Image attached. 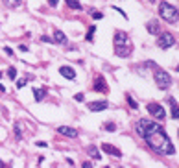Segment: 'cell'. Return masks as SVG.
I'll list each match as a JSON object with an SVG mask.
<instances>
[{"instance_id": "9", "label": "cell", "mask_w": 179, "mask_h": 168, "mask_svg": "<svg viewBox=\"0 0 179 168\" xmlns=\"http://www.w3.org/2000/svg\"><path fill=\"white\" fill-rule=\"evenodd\" d=\"M102 152L109 153V155H114V157H122V152H120L118 148H114L113 144H107V142H103V144H102Z\"/></svg>"}, {"instance_id": "31", "label": "cell", "mask_w": 179, "mask_h": 168, "mask_svg": "<svg viewBox=\"0 0 179 168\" xmlns=\"http://www.w3.org/2000/svg\"><path fill=\"white\" fill-rule=\"evenodd\" d=\"M4 52H6V54H7V56H13V50H11V48H9V46H6V48H4Z\"/></svg>"}, {"instance_id": "12", "label": "cell", "mask_w": 179, "mask_h": 168, "mask_svg": "<svg viewBox=\"0 0 179 168\" xmlns=\"http://www.w3.org/2000/svg\"><path fill=\"white\" fill-rule=\"evenodd\" d=\"M146 30H148V33H152V35H157L161 31V24L157 22V20H150L148 24H146Z\"/></svg>"}, {"instance_id": "13", "label": "cell", "mask_w": 179, "mask_h": 168, "mask_svg": "<svg viewBox=\"0 0 179 168\" xmlns=\"http://www.w3.org/2000/svg\"><path fill=\"white\" fill-rule=\"evenodd\" d=\"M94 91L96 92H105L107 91V85H105V80L102 76H98L96 80H94Z\"/></svg>"}, {"instance_id": "24", "label": "cell", "mask_w": 179, "mask_h": 168, "mask_svg": "<svg viewBox=\"0 0 179 168\" xmlns=\"http://www.w3.org/2000/svg\"><path fill=\"white\" fill-rule=\"evenodd\" d=\"M128 103H129V106H131L133 109H137V107H139V103H137V102H135L131 96H128Z\"/></svg>"}, {"instance_id": "35", "label": "cell", "mask_w": 179, "mask_h": 168, "mask_svg": "<svg viewBox=\"0 0 179 168\" xmlns=\"http://www.w3.org/2000/svg\"><path fill=\"white\" fill-rule=\"evenodd\" d=\"M150 2H155V0H150Z\"/></svg>"}, {"instance_id": "17", "label": "cell", "mask_w": 179, "mask_h": 168, "mask_svg": "<svg viewBox=\"0 0 179 168\" xmlns=\"http://www.w3.org/2000/svg\"><path fill=\"white\" fill-rule=\"evenodd\" d=\"M168 102H170V106H172V118L177 120L179 118V107H177V102L174 98H168Z\"/></svg>"}, {"instance_id": "32", "label": "cell", "mask_w": 179, "mask_h": 168, "mask_svg": "<svg viewBox=\"0 0 179 168\" xmlns=\"http://www.w3.org/2000/svg\"><path fill=\"white\" fill-rule=\"evenodd\" d=\"M19 50H20V52H28V46H24V45H20V46H19Z\"/></svg>"}, {"instance_id": "1", "label": "cell", "mask_w": 179, "mask_h": 168, "mask_svg": "<svg viewBox=\"0 0 179 168\" xmlns=\"http://www.w3.org/2000/svg\"><path fill=\"white\" fill-rule=\"evenodd\" d=\"M144 140L148 142V146H150L152 150H155L157 153H164V155H174L175 153V148H174L170 137H168L166 131L161 129V128L152 131L150 135H146Z\"/></svg>"}, {"instance_id": "33", "label": "cell", "mask_w": 179, "mask_h": 168, "mask_svg": "<svg viewBox=\"0 0 179 168\" xmlns=\"http://www.w3.org/2000/svg\"><path fill=\"white\" fill-rule=\"evenodd\" d=\"M37 146H41V148H46V146H48V144H46V142H43V140H41V142H37Z\"/></svg>"}, {"instance_id": "7", "label": "cell", "mask_w": 179, "mask_h": 168, "mask_svg": "<svg viewBox=\"0 0 179 168\" xmlns=\"http://www.w3.org/2000/svg\"><path fill=\"white\" fill-rule=\"evenodd\" d=\"M57 131H59L61 135H65V137H70V139H76V137H78V129L68 128V126H59Z\"/></svg>"}, {"instance_id": "16", "label": "cell", "mask_w": 179, "mask_h": 168, "mask_svg": "<svg viewBox=\"0 0 179 168\" xmlns=\"http://www.w3.org/2000/svg\"><path fill=\"white\" fill-rule=\"evenodd\" d=\"M87 153L92 157V159H96V161H100V159H102V155H100V152H98L96 146H87Z\"/></svg>"}, {"instance_id": "30", "label": "cell", "mask_w": 179, "mask_h": 168, "mask_svg": "<svg viewBox=\"0 0 179 168\" xmlns=\"http://www.w3.org/2000/svg\"><path fill=\"white\" fill-rule=\"evenodd\" d=\"M48 4H50L52 7H56V6L59 4V0H48Z\"/></svg>"}, {"instance_id": "28", "label": "cell", "mask_w": 179, "mask_h": 168, "mask_svg": "<svg viewBox=\"0 0 179 168\" xmlns=\"http://www.w3.org/2000/svg\"><path fill=\"white\" fill-rule=\"evenodd\" d=\"M26 81H28V80H19V81H17V87H19V89H22V87L26 85Z\"/></svg>"}, {"instance_id": "18", "label": "cell", "mask_w": 179, "mask_h": 168, "mask_svg": "<svg viewBox=\"0 0 179 168\" xmlns=\"http://www.w3.org/2000/svg\"><path fill=\"white\" fill-rule=\"evenodd\" d=\"M67 6H68L70 9H76V11H79V9H81L79 0H67Z\"/></svg>"}, {"instance_id": "4", "label": "cell", "mask_w": 179, "mask_h": 168, "mask_svg": "<svg viewBox=\"0 0 179 168\" xmlns=\"http://www.w3.org/2000/svg\"><path fill=\"white\" fill-rule=\"evenodd\" d=\"M153 78H155V83H157L159 89H168L172 85V78H170V74H168L166 70H155Z\"/></svg>"}, {"instance_id": "19", "label": "cell", "mask_w": 179, "mask_h": 168, "mask_svg": "<svg viewBox=\"0 0 179 168\" xmlns=\"http://www.w3.org/2000/svg\"><path fill=\"white\" fill-rule=\"evenodd\" d=\"M4 6H7L9 9H13V7H19L20 6V0H2Z\"/></svg>"}, {"instance_id": "2", "label": "cell", "mask_w": 179, "mask_h": 168, "mask_svg": "<svg viewBox=\"0 0 179 168\" xmlns=\"http://www.w3.org/2000/svg\"><path fill=\"white\" fill-rule=\"evenodd\" d=\"M159 15L168 20V22H175L177 24V7L168 4V2H161L159 4Z\"/></svg>"}, {"instance_id": "3", "label": "cell", "mask_w": 179, "mask_h": 168, "mask_svg": "<svg viewBox=\"0 0 179 168\" xmlns=\"http://www.w3.org/2000/svg\"><path fill=\"white\" fill-rule=\"evenodd\" d=\"M159 128H161L159 124H155V122H152V120H148V118H142V120L137 122V133H139L142 139L146 137V135H150L152 131L159 129Z\"/></svg>"}, {"instance_id": "26", "label": "cell", "mask_w": 179, "mask_h": 168, "mask_svg": "<svg viewBox=\"0 0 179 168\" xmlns=\"http://www.w3.org/2000/svg\"><path fill=\"white\" fill-rule=\"evenodd\" d=\"M92 19H94V20H100V19H103V15H102L100 11H94V13H92Z\"/></svg>"}, {"instance_id": "6", "label": "cell", "mask_w": 179, "mask_h": 168, "mask_svg": "<svg viewBox=\"0 0 179 168\" xmlns=\"http://www.w3.org/2000/svg\"><path fill=\"white\" fill-rule=\"evenodd\" d=\"M157 45H159L163 50L164 48H170V46H174L175 45V37L172 35V33H161V37H159V41H157Z\"/></svg>"}, {"instance_id": "34", "label": "cell", "mask_w": 179, "mask_h": 168, "mask_svg": "<svg viewBox=\"0 0 179 168\" xmlns=\"http://www.w3.org/2000/svg\"><path fill=\"white\" fill-rule=\"evenodd\" d=\"M0 78H2V72H0Z\"/></svg>"}, {"instance_id": "21", "label": "cell", "mask_w": 179, "mask_h": 168, "mask_svg": "<svg viewBox=\"0 0 179 168\" xmlns=\"http://www.w3.org/2000/svg\"><path fill=\"white\" fill-rule=\"evenodd\" d=\"M15 137H17V140H20L22 139V131H20V124H15Z\"/></svg>"}, {"instance_id": "5", "label": "cell", "mask_w": 179, "mask_h": 168, "mask_svg": "<svg viewBox=\"0 0 179 168\" xmlns=\"http://www.w3.org/2000/svg\"><path fill=\"white\" fill-rule=\"evenodd\" d=\"M146 109H148V113H152V117H155V118H164L166 114H164V109H163V106L161 103H155V102H152V103H148L146 106Z\"/></svg>"}, {"instance_id": "25", "label": "cell", "mask_w": 179, "mask_h": 168, "mask_svg": "<svg viewBox=\"0 0 179 168\" xmlns=\"http://www.w3.org/2000/svg\"><path fill=\"white\" fill-rule=\"evenodd\" d=\"M105 129H107V131H114V129H117V126H114L113 122H107V124H105Z\"/></svg>"}, {"instance_id": "22", "label": "cell", "mask_w": 179, "mask_h": 168, "mask_svg": "<svg viewBox=\"0 0 179 168\" xmlns=\"http://www.w3.org/2000/svg\"><path fill=\"white\" fill-rule=\"evenodd\" d=\"M94 31H96V26H91V28H89V33H87V41H91V43H92V41H94V39H92V35H94Z\"/></svg>"}, {"instance_id": "11", "label": "cell", "mask_w": 179, "mask_h": 168, "mask_svg": "<svg viewBox=\"0 0 179 168\" xmlns=\"http://www.w3.org/2000/svg\"><path fill=\"white\" fill-rule=\"evenodd\" d=\"M59 74L63 78H67V80H76V72H74V68H70V67H61Z\"/></svg>"}, {"instance_id": "10", "label": "cell", "mask_w": 179, "mask_h": 168, "mask_svg": "<svg viewBox=\"0 0 179 168\" xmlns=\"http://www.w3.org/2000/svg\"><path fill=\"white\" fill-rule=\"evenodd\" d=\"M114 50H117V56L118 57H128L133 52V46L131 45H122V46H114Z\"/></svg>"}, {"instance_id": "14", "label": "cell", "mask_w": 179, "mask_h": 168, "mask_svg": "<svg viewBox=\"0 0 179 168\" xmlns=\"http://www.w3.org/2000/svg\"><path fill=\"white\" fill-rule=\"evenodd\" d=\"M87 107L91 111H103V109H107V102H89Z\"/></svg>"}, {"instance_id": "29", "label": "cell", "mask_w": 179, "mask_h": 168, "mask_svg": "<svg viewBox=\"0 0 179 168\" xmlns=\"http://www.w3.org/2000/svg\"><path fill=\"white\" fill-rule=\"evenodd\" d=\"M41 39H43V41H45V43H54V39H50L48 35H43V37H41Z\"/></svg>"}, {"instance_id": "20", "label": "cell", "mask_w": 179, "mask_h": 168, "mask_svg": "<svg viewBox=\"0 0 179 168\" xmlns=\"http://www.w3.org/2000/svg\"><path fill=\"white\" fill-rule=\"evenodd\" d=\"M33 96H35L37 102H41V100L45 98V91L43 89H33Z\"/></svg>"}, {"instance_id": "15", "label": "cell", "mask_w": 179, "mask_h": 168, "mask_svg": "<svg viewBox=\"0 0 179 168\" xmlns=\"http://www.w3.org/2000/svg\"><path fill=\"white\" fill-rule=\"evenodd\" d=\"M54 43H57V45H67L68 39H67V35L63 33L61 30H56V31H54Z\"/></svg>"}, {"instance_id": "27", "label": "cell", "mask_w": 179, "mask_h": 168, "mask_svg": "<svg viewBox=\"0 0 179 168\" xmlns=\"http://www.w3.org/2000/svg\"><path fill=\"white\" fill-rule=\"evenodd\" d=\"M74 100H76V102H83V100H85V96H83L81 92H78L76 96H74Z\"/></svg>"}, {"instance_id": "8", "label": "cell", "mask_w": 179, "mask_h": 168, "mask_svg": "<svg viewBox=\"0 0 179 168\" xmlns=\"http://www.w3.org/2000/svg\"><path fill=\"white\" fill-rule=\"evenodd\" d=\"M122 45H129L128 33H126V31H117V33H114V46H122Z\"/></svg>"}, {"instance_id": "23", "label": "cell", "mask_w": 179, "mask_h": 168, "mask_svg": "<svg viewBox=\"0 0 179 168\" xmlns=\"http://www.w3.org/2000/svg\"><path fill=\"white\" fill-rule=\"evenodd\" d=\"M7 78H9V80H15V78H17V68H9V70H7Z\"/></svg>"}]
</instances>
